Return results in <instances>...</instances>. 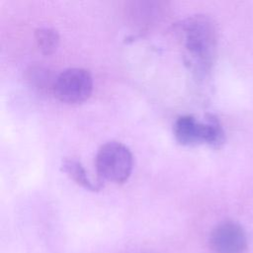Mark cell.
Returning a JSON list of instances; mask_svg holds the SVG:
<instances>
[{
	"instance_id": "3957f363",
	"label": "cell",
	"mask_w": 253,
	"mask_h": 253,
	"mask_svg": "<svg viewBox=\"0 0 253 253\" xmlns=\"http://www.w3.org/2000/svg\"><path fill=\"white\" fill-rule=\"evenodd\" d=\"M173 132L176 140L182 145L207 143L218 146L224 140V131L218 120L209 115L204 122L191 115H183L174 123Z\"/></svg>"
},
{
	"instance_id": "5b68a950",
	"label": "cell",
	"mask_w": 253,
	"mask_h": 253,
	"mask_svg": "<svg viewBox=\"0 0 253 253\" xmlns=\"http://www.w3.org/2000/svg\"><path fill=\"white\" fill-rule=\"evenodd\" d=\"M209 242L214 253H244L248 246L244 228L233 220L218 223L211 230Z\"/></svg>"
},
{
	"instance_id": "6da1fadb",
	"label": "cell",
	"mask_w": 253,
	"mask_h": 253,
	"mask_svg": "<svg viewBox=\"0 0 253 253\" xmlns=\"http://www.w3.org/2000/svg\"><path fill=\"white\" fill-rule=\"evenodd\" d=\"M178 32L186 64L198 74L210 71L217 48V30L213 20L207 15H194L179 25Z\"/></svg>"
},
{
	"instance_id": "7a4b0ae2",
	"label": "cell",
	"mask_w": 253,
	"mask_h": 253,
	"mask_svg": "<svg viewBox=\"0 0 253 253\" xmlns=\"http://www.w3.org/2000/svg\"><path fill=\"white\" fill-rule=\"evenodd\" d=\"M95 165L100 182L123 184L131 174L133 157L122 142L108 141L98 149Z\"/></svg>"
},
{
	"instance_id": "8992f818",
	"label": "cell",
	"mask_w": 253,
	"mask_h": 253,
	"mask_svg": "<svg viewBox=\"0 0 253 253\" xmlns=\"http://www.w3.org/2000/svg\"><path fill=\"white\" fill-rule=\"evenodd\" d=\"M61 169L77 185L83 187L86 190L95 192L99 191L102 188L100 183H94L90 179L86 169L81 164L80 160L76 158H65L64 160H62Z\"/></svg>"
},
{
	"instance_id": "ba28073f",
	"label": "cell",
	"mask_w": 253,
	"mask_h": 253,
	"mask_svg": "<svg viewBox=\"0 0 253 253\" xmlns=\"http://www.w3.org/2000/svg\"><path fill=\"white\" fill-rule=\"evenodd\" d=\"M35 39L41 52L44 55L52 54L59 44L58 33L51 28H39L35 31Z\"/></svg>"
},
{
	"instance_id": "52a82bcc",
	"label": "cell",
	"mask_w": 253,
	"mask_h": 253,
	"mask_svg": "<svg viewBox=\"0 0 253 253\" xmlns=\"http://www.w3.org/2000/svg\"><path fill=\"white\" fill-rule=\"evenodd\" d=\"M57 75H54L48 68L41 65L30 66L26 71V78L29 84L40 92L52 93Z\"/></svg>"
},
{
	"instance_id": "277c9868",
	"label": "cell",
	"mask_w": 253,
	"mask_h": 253,
	"mask_svg": "<svg viewBox=\"0 0 253 253\" xmlns=\"http://www.w3.org/2000/svg\"><path fill=\"white\" fill-rule=\"evenodd\" d=\"M93 90V78L84 68L71 67L56 77L53 95L66 104H79L86 101Z\"/></svg>"
}]
</instances>
